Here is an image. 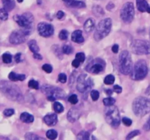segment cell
Here are the masks:
<instances>
[{"mask_svg": "<svg viewBox=\"0 0 150 140\" xmlns=\"http://www.w3.org/2000/svg\"><path fill=\"white\" fill-rule=\"evenodd\" d=\"M68 102L70 103H71L72 104H76L79 102V99H78V96L76 94H73L68 98Z\"/></svg>", "mask_w": 150, "mask_h": 140, "instance_id": "74e56055", "label": "cell"}, {"mask_svg": "<svg viewBox=\"0 0 150 140\" xmlns=\"http://www.w3.org/2000/svg\"><path fill=\"white\" fill-rule=\"evenodd\" d=\"M105 119L110 125L114 128H117L121 123L120 112L117 106H107L105 111Z\"/></svg>", "mask_w": 150, "mask_h": 140, "instance_id": "277c9868", "label": "cell"}, {"mask_svg": "<svg viewBox=\"0 0 150 140\" xmlns=\"http://www.w3.org/2000/svg\"><path fill=\"white\" fill-rule=\"evenodd\" d=\"M132 51L137 55L150 54V42L146 40L136 39L131 44Z\"/></svg>", "mask_w": 150, "mask_h": 140, "instance_id": "52a82bcc", "label": "cell"}, {"mask_svg": "<svg viewBox=\"0 0 150 140\" xmlns=\"http://www.w3.org/2000/svg\"><path fill=\"white\" fill-rule=\"evenodd\" d=\"M149 37H150V30H149Z\"/></svg>", "mask_w": 150, "mask_h": 140, "instance_id": "6f0895ef", "label": "cell"}, {"mask_svg": "<svg viewBox=\"0 0 150 140\" xmlns=\"http://www.w3.org/2000/svg\"><path fill=\"white\" fill-rule=\"evenodd\" d=\"M69 7H73V8H83V7H86V4H85V3L83 1L75 0V1H73L70 4V5Z\"/></svg>", "mask_w": 150, "mask_h": 140, "instance_id": "cb8c5ba5", "label": "cell"}, {"mask_svg": "<svg viewBox=\"0 0 150 140\" xmlns=\"http://www.w3.org/2000/svg\"><path fill=\"white\" fill-rule=\"evenodd\" d=\"M92 85H93V83L92 80L90 77H88L86 74H81L78 78L76 88L80 93H86L92 88Z\"/></svg>", "mask_w": 150, "mask_h": 140, "instance_id": "8fae6325", "label": "cell"}, {"mask_svg": "<svg viewBox=\"0 0 150 140\" xmlns=\"http://www.w3.org/2000/svg\"><path fill=\"white\" fill-rule=\"evenodd\" d=\"M135 16L134 5L132 2H126L120 11V17L125 23H131Z\"/></svg>", "mask_w": 150, "mask_h": 140, "instance_id": "9c48e42d", "label": "cell"}, {"mask_svg": "<svg viewBox=\"0 0 150 140\" xmlns=\"http://www.w3.org/2000/svg\"><path fill=\"white\" fill-rule=\"evenodd\" d=\"M38 31L40 36L43 37H49L54 34V29L51 23L41 22L38 25Z\"/></svg>", "mask_w": 150, "mask_h": 140, "instance_id": "5bb4252c", "label": "cell"}, {"mask_svg": "<svg viewBox=\"0 0 150 140\" xmlns=\"http://www.w3.org/2000/svg\"><path fill=\"white\" fill-rule=\"evenodd\" d=\"M120 69L123 74L127 75L131 74L133 63L128 51L123 50L120 54Z\"/></svg>", "mask_w": 150, "mask_h": 140, "instance_id": "5b68a950", "label": "cell"}, {"mask_svg": "<svg viewBox=\"0 0 150 140\" xmlns=\"http://www.w3.org/2000/svg\"><path fill=\"white\" fill-rule=\"evenodd\" d=\"M20 119L22 122L26 123H30L34 121V117L33 115L28 113V112H23L21 115Z\"/></svg>", "mask_w": 150, "mask_h": 140, "instance_id": "44dd1931", "label": "cell"}, {"mask_svg": "<svg viewBox=\"0 0 150 140\" xmlns=\"http://www.w3.org/2000/svg\"><path fill=\"white\" fill-rule=\"evenodd\" d=\"M73 49L70 45H64V46L62 47V52L64 54H67V55H69V54H71L73 52Z\"/></svg>", "mask_w": 150, "mask_h": 140, "instance_id": "836d02e7", "label": "cell"}, {"mask_svg": "<svg viewBox=\"0 0 150 140\" xmlns=\"http://www.w3.org/2000/svg\"><path fill=\"white\" fill-rule=\"evenodd\" d=\"M144 129L145 131H150V118L148 119V120L146 121V123L144 125Z\"/></svg>", "mask_w": 150, "mask_h": 140, "instance_id": "c3c4849f", "label": "cell"}, {"mask_svg": "<svg viewBox=\"0 0 150 140\" xmlns=\"http://www.w3.org/2000/svg\"><path fill=\"white\" fill-rule=\"evenodd\" d=\"M4 8L0 9V19L1 20H6L8 18V13Z\"/></svg>", "mask_w": 150, "mask_h": 140, "instance_id": "4dcf8cb0", "label": "cell"}, {"mask_svg": "<svg viewBox=\"0 0 150 140\" xmlns=\"http://www.w3.org/2000/svg\"><path fill=\"white\" fill-rule=\"evenodd\" d=\"M92 10H93L94 13H95L96 15H103L104 14V12H103V10L102 8H101L100 6H95V7L92 8Z\"/></svg>", "mask_w": 150, "mask_h": 140, "instance_id": "d6a6232c", "label": "cell"}, {"mask_svg": "<svg viewBox=\"0 0 150 140\" xmlns=\"http://www.w3.org/2000/svg\"><path fill=\"white\" fill-rule=\"evenodd\" d=\"M73 1H75V0H63V1H64L68 7L70 5V4H71Z\"/></svg>", "mask_w": 150, "mask_h": 140, "instance_id": "f5cc1de1", "label": "cell"}, {"mask_svg": "<svg viewBox=\"0 0 150 140\" xmlns=\"http://www.w3.org/2000/svg\"><path fill=\"white\" fill-rule=\"evenodd\" d=\"M106 93L108 95V96H111V95H112V90H106Z\"/></svg>", "mask_w": 150, "mask_h": 140, "instance_id": "db71d44e", "label": "cell"}, {"mask_svg": "<svg viewBox=\"0 0 150 140\" xmlns=\"http://www.w3.org/2000/svg\"><path fill=\"white\" fill-rule=\"evenodd\" d=\"M28 85H29V88H31L32 89H36V90H38L39 88V83L36 80H31L29 82V83H28Z\"/></svg>", "mask_w": 150, "mask_h": 140, "instance_id": "d590c367", "label": "cell"}, {"mask_svg": "<svg viewBox=\"0 0 150 140\" xmlns=\"http://www.w3.org/2000/svg\"><path fill=\"white\" fill-rule=\"evenodd\" d=\"M15 113V111L13 109H7L4 111V115L6 117H10Z\"/></svg>", "mask_w": 150, "mask_h": 140, "instance_id": "7bdbcfd3", "label": "cell"}, {"mask_svg": "<svg viewBox=\"0 0 150 140\" xmlns=\"http://www.w3.org/2000/svg\"><path fill=\"white\" fill-rule=\"evenodd\" d=\"M148 74V67L146 61L139 60L135 64L131 72V78L134 80H143Z\"/></svg>", "mask_w": 150, "mask_h": 140, "instance_id": "8992f818", "label": "cell"}, {"mask_svg": "<svg viewBox=\"0 0 150 140\" xmlns=\"http://www.w3.org/2000/svg\"><path fill=\"white\" fill-rule=\"evenodd\" d=\"M80 63L81 61H79V60H78L77 58H76V59L73 60V62H72V65H73V66L75 67V68H78V67L80 66Z\"/></svg>", "mask_w": 150, "mask_h": 140, "instance_id": "bcb514c9", "label": "cell"}, {"mask_svg": "<svg viewBox=\"0 0 150 140\" xmlns=\"http://www.w3.org/2000/svg\"><path fill=\"white\" fill-rule=\"evenodd\" d=\"M43 120L45 123L48 125V126H54L57 123L58 118H57V115L56 114H48L44 117Z\"/></svg>", "mask_w": 150, "mask_h": 140, "instance_id": "2e32d148", "label": "cell"}, {"mask_svg": "<svg viewBox=\"0 0 150 140\" xmlns=\"http://www.w3.org/2000/svg\"><path fill=\"white\" fill-rule=\"evenodd\" d=\"M71 39L74 42L78 44L83 43L84 38L82 36V32L81 30H76L73 32L71 35Z\"/></svg>", "mask_w": 150, "mask_h": 140, "instance_id": "e0dca14e", "label": "cell"}, {"mask_svg": "<svg viewBox=\"0 0 150 140\" xmlns=\"http://www.w3.org/2000/svg\"><path fill=\"white\" fill-rule=\"evenodd\" d=\"M2 4L4 8L7 11H11L16 6L15 0H2Z\"/></svg>", "mask_w": 150, "mask_h": 140, "instance_id": "7402d4cb", "label": "cell"}, {"mask_svg": "<svg viewBox=\"0 0 150 140\" xmlns=\"http://www.w3.org/2000/svg\"><path fill=\"white\" fill-rule=\"evenodd\" d=\"M25 139L28 140H38L40 139H43V138H40L38 136H37L36 134H33V133H26L25 134Z\"/></svg>", "mask_w": 150, "mask_h": 140, "instance_id": "f1b7e54d", "label": "cell"}, {"mask_svg": "<svg viewBox=\"0 0 150 140\" xmlns=\"http://www.w3.org/2000/svg\"><path fill=\"white\" fill-rule=\"evenodd\" d=\"M42 93L47 95V96H54L56 99H64L65 97V93L62 89L56 86L50 85H43L41 87Z\"/></svg>", "mask_w": 150, "mask_h": 140, "instance_id": "7c38bea8", "label": "cell"}, {"mask_svg": "<svg viewBox=\"0 0 150 140\" xmlns=\"http://www.w3.org/2000/svg\"><path fill=\"white\" fill-rule=\"evenodd\" d=\"M15 21L19 26L25 29H32L34 17L32 13H25L22 15H16L13 17Z\"/></svg>", "mask_w": 150, "mask_h": 140, "instance_id": "ba28073f", "label": "cell"}, {"mask_svg": "<svg viewBox=\"0 0 150 140\" xmlns=\"http://www.w3.org/2000/svg\"><path fill=\"white\" fill-rule=\"evenodd\" d=\"M140 134H141V131H139V130H135V131H131V132H130V134L127 136V137H126V139H127V140L131 139H133V137L139 135Z\"/></svg>", "mask_w": 150, "mask_h": 140, "instance_id": "8d00e7d4", "label": "cell"}, {"mask_svg": "<svg viewBox=\"0 0 150 140\" xmlns=\"http://www.w3.org/2000/svg\"><path fill=\"white\" fill-rule=\"evenodd\" d=\"M0 91L9 99L16 102H22L23 96L16 85L7 81H0Z\"/></svg>", "mask_w": 150, "mask_h": 140, "instance_id": "6da1fadb", "label": "cell"}, {"mask_svg": "<svg viewBox=\"0 0 150 140\" xmlns=\"http://www.w3.org/2000/svg\"><path fill=\"white\" fill-rule=\"evenodd\" d=\"M33 57L35 58H36V59H38V60H42V55H41L40 54L38 53V52H35V53L33 54Z\"/></svg>", "mask_w": 150, "mask_h": 140, "instance_id": "816d5d0a", "label": "cell"}, {"mask_svg": "<svg viewBox=\"0 0 150 140\" xmlns=\"http://www.w3.org/2000/svg\"><path fill=\"white\" fill-rule=\"evenodd\" d=\"M57 135H58V134H57V131L54 129L48 130L46 132V136L47 138L49 139H57Z\"/></svg>", "mask_w": 150, "mask_h": 140, "instance_id": "d4e9b609", "label": "cell"}, {"mask_svg": "<svg viewBox=\"0 0 150 140\" xmlns=\"http://www.w3.org/2000/svg\"><path fill=\"white\" fill-rule=\"evenodd\" d=\"M122 123L126 125V126H130V125H131L132 123H133L130 118H126V117L123 118L122 119Z\"/></svg>", "mask_w": 150, "mask_h": 140, "instance_id": "ee69618b", "label": "cell"}, {"mask_svg": "<svg viewBox=\"0 0 150 140\" xmlns=\"http://www.w3.org/2000/svg\"><path fill=\"white\" fill-rule=\"evenodd\" d=\"M32 32L30 29H21L14 31L10 36V42L13 45H20L26 41V36H29Z\"/></svg>", "mask_w": 150, "mask_h": 140, "instance_id": "30bf717a", "label": "cell"}, {"mask_svg": "<svg viewBox=\"0 0 150 140\" xmlns=\"http://www.w3.org/2000/svg\"><path fill=\"white\" fill-rule=\"evenodd\" d=\"M133 111L138 117H143L150 112V99L144 96L136 98L133 102Z\"/></svg>", "mask_w": 150, "mask_h": 140, "instance_id": "7a4b0ae2", "label": "cell"}, {"mask_svg": "<svg viewBox=\"0 0 150 140\" xmlns=\"http://www.w3.org/2000/svg\"><path fill=\"white\" fill-rule=\"evenodd\" d=\"M54 109L57 113H61L64 111V106L61 103L56 102L54 104Z\"/></svg>", "mask_w": 150, "mask_h": 140, "instance_id": "484cf974", "label": "cell"}, {"mask_svg": "<svg viewBox=\"0 0 150 140\" xmlns=\"http://www.w3.org/2000/svg\"><path fill=\"white\" fill-rule=\"evenodd\" d=\"M9 79H10L11 81L15 82V81H23L26 79V76L24 74H16V73L13 72H10L8 76Z\"/></svg>", "mask_w": 150, "mask_h": 140, "instance_id": "ffe728a7", "label": "cell"}, {"mask_svg": "<svg viewBox=\"0 0 150 140\" xmlns=\"http://www.w3.org/2000/svg\"><path fill=\"white\" fill-rule=\"evenodd\" d=\"M42 69H43L46 73H51V72H52V71H53L52 66H51V65H50V64H44V65L42 66Z\"/></svg>", "mask_w": 150, "mask_h": 140, "instance_id": "ab89813d", "label": "cell"}, {"mask_svg": "<svg viewBox=\"0 0 150 140\" xmlns=\"http://www.w3.org/2000/svg\"><path fill=\"white\" fill-rule=\"evenodd\" d=\"M21 53H20V52H18V53H17L16 55H15V60H16V61L17 63H19L21 61Z\"/></svg>", "mask_w": 150, "mask_h": 140, "instance_id": "681fc988", "label": "cell"}, {"mask_svg": "<svg viewBox=\"0 0 150 140\" xmlns=\"http://www.w3.org/2000/svg\"><path fill=\"white\" fill-rule=\"evenodd\" d=\"M95 20H93L92 18H89L85 21L84 25H83V29L86 32H91L95 28Z\"/></svg>", "mask_w": 150, "mask_h": 140, "instance_id": "d6986e66", "label": "cell"}, {"mask_svg": "<svg viewBox=\"0 0 150 140\" xmlns=\"http://www.w3.org/2000/svg\"><path fill=\"white\" fill-rule=\"evenodd\" d=\"M2 61L5 64H10L12 61V55L11 54L8 52H5L2 55Z\"/></svg>", "mask_w": 150, "mask_h": 140, "instance_id": "1f68e13d", "label": "cell"}, {"mask_svg": "<svg viewBox=\"0 0 150 140\" xmlns=\"http://www.w3.org/2000/svg\"><path fill=\"white\" fill-rule=\"evenodd\" d=\"M76 58H77L78 60L81 61V62H83L85 61V55L83 52H78L77 54L76 55Z\"/></svg>", "mask_w": 150, "mask_h": 140, "instance_id": "60d3db41", "label": "cell"}, {"mask_svg": "<svg viewBox=\"0 0 150 140\" xmlns=\"http://www.w3.org/2000/svg\"><path fill=\"white\" fill-rule=\"evenodd\" d=\"M18 1V2H22V1H23V0H17Z\"/></svg>", "mask_w": 150, "mask_h": 140, "instance_id": "9f6ffc18", "label": "cell"}, {"mask_svg": "<svg viewBox=\"0 0 150 140\" xmlns=\"http://www.w3.org/2000/svg\"><path fill=\"white\" fill-rule=\"evenodd\" d=\"M81 113L79 109H76V108H72L67 112V120L70 122L74 123L79 119V118L81 117Z\"/></svg>", "mask_w": 150, "mask_h": 140, "instance_id": "9a60e30c", "label": "cell"}, {"mask_svg": "<svg viewBox=\"0 0 150 140\" xmlns=\"http://www.w3.org/2000/svg\"><path fill=\"white\" fill-rule=\"evenodd\" d=\"M68 32L67 30H65V29H63V30H62L60 32L59 34V37L62 40H66L67 39V37H68Z\"/></svg>", "mask_w": 150, "mask_h": 140, "instance_id": "e575fe53", "label": "cell"}, {"mask_svg": "<svg viewBox=\"0 0 150 140\" xmlns=\"http://www.w3.org/2000/svg\"><path fill=\"white\" fill-rule=\"evenodd\" d=\"M115 81V77L112 74H108L104 79V83L106 85H112Z\"/></svg>", "mask_w": 150, "mask_h": 140, "instance_id": "83f0119b", "label": "cell"}, {"mask_svg": "<svg viewBox=\"0 0 150 140\" xmlns=\"http://www.w3.org/2000/svg\"><path fill=\"white\" fill-rule=\"evenodd\" d=\"M28 45H29V50L32 51V52H38L40 50V48L38 47V44H37V42L35 40H30L29 42L28 43Z\"/></svg>", "mask_w": 150, "mask_h": 140, "instance_id": "603a6c76", "label": "cell"}, {"mask_svg": "<svg viewBox=\"0 0 150 140\" xmlns=\"http://www.w3.org/2000/svg\"><path fill=\"white\" fill-rule=\"evenodd\" d=\"M89 138V133L86 131H81L77 136V139L79 140H87Z\"/></svg>", "mask_w": 150, "mask_h": 140, "instance_id": "4316f807", "label": "cell"}, {"mask_svg": "<svg viewBox=\"0 0 150 140\" xmlns=\"http://www.w3.org/2000/svg\"><path fill=\"white\" fill-rule=\"evenodd\" d=\"M116 100L112 97H108V98H105V99H103V104L104 105H105L106 106H112L115 104Z\"/></svg>", "mask_w": 150, "mask_h": 140, "instance_id": "f546056e", "label": "cell"}, {"mask_svg": "<svg viewBox=\"0 0 150 140\" xmlns=\"http://www.w3.org/2000/svg\"><path fill=\"white\" fill-rule=\"evenodd\" d=\"M114 91L116 92L117 93H121L122 91V88L121 86L116 85L114 86Z\"/></svg>", "mask_w": 150, "mask_h": 140, "instance_id": "f6af8a7d", "label": "cell"}, {"mask_svg": "<svg viewBox=\"0 0 150 140\" xmlns=\"http://www.w3.org/2000/svg\"><path fill=\"white\" fill-rule=\"evenodd\" d=\"M59 81L61 82L62 83H65L67 81V76L64 73H60L59 74Z\"/></svg>", "mask_w": 150, "mask_h": 140, "instance_id": "b9f144b4", "label": "cell"}, {"mask_svg": "<svg viewBox=\"0 0 150 140\" xmlns=\"http://www.w3.org/2000/svg\"><path fill=\"white\" fill-rule=\"evenodd\" d=\"M146 12H148V13H150V6L149 7V8L147 9V11H146Z\"/></svg>", "mask_w": 150, "mask_h": 140, "instance_id": "11a10c76", "label": "cell"}, {"mask_svg": "<svg viewBox=\"0 0 150 140\" xmlns=\"http://www.w3.org/2000/svg\"><path fill=\"white\" fill-rule=\"evenodd\" d=\"M111 50H112V51L114 52V53H117L119 51V45H113L112 48H111Z\"/></svg>", "mask_w": 150, "mask_h": 140, "instance_id": "f907efd6", "label": "cell"}, {"mask_svg": "<svg viewBox=\"0 0 150 140\" xmlns=\"http://www.w3.org/2000/svg\"><path fill=\"white\" fill-rule=\"evenodd\" d=\"M90 95H91V97H92V100L95 101H95L98 100V99H99L100 93H99V92L98 91V90H92V91H91Z\"/></svg>", "mask_w": 150, "mask_h": 140, "instance_id": "f35d334b", "label": "cell"}, {"mask_svg": "<svg viewBox=\"0 0 150 140\" xmlns=\"http://www.w3.org/2000/svg\"><path fill=\"white\" fill-rule=\"evenodd\" d=\"M64 15H64V13L63 11H62V10H59V11H58L57 12V18L58 19H62L64 17Z\"/></svg>", "mask_w": 150, "mask_h": 140, "instance_id": "7dc6e473", "label": "cell"}, {"mask_svg": "<svg viewBox=\"0 0 150 140\" xmlns=\"http://www.w3.org/2000/svg\"><path fill=\"white\" fill-rule=\"evenodd\" d=\"M136 6L138 10L142 13L147 11V9L149 7L146 0H136Z\"/></svg>", "mask_w": 150, "mask_h": 140, "instance_id": "ac0fdd59", "label": "cell"}, {"mask_svg": "<svg viewBox=\"0 0 150 140\" xmlns=\"http://www.w3.org/2000/svg\"><path fill=\"white\" fill-rule=\"evenodd\" d=\"M111 27H112V20L111 18H105L101 20L97 25L95 29V35L94 37L97 41H100L108 36V34L111 32Z\"/></svg>", "mask_w": 150, "mask_h": 140, "instance_id": "3957f363", "label": "cell"}, {"mask_svg": "<svg viewBox=\"0 0 150 140\" xmlns=\"http://www.w3.org/2000/svg\"><path fill=\"white\" fill-rule=\"evenodd\" d=\"M105 66V64L100 58L92 59L88 63L86 70L92 74H99L103 71Z\"/></svg>", "mask_w": 150, "mask_h": 140, "instance_id": "4fadbf2b", "label": "cell"}]
</instances>
